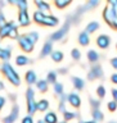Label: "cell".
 <instances>
[{
  "label": "cell",
  "mask_w": 117,
  "mask_h": 123,
  "mask_svg": "<svg viewBox=\"0 0 117 123\" xmlns=\"http://www.w3.org/2000/svg\"><path fill=\"white\" fill-rule=\"evenodd\" d=\"M39 40V33L37 32H28L22 36H18V45L25 53H31L35 48V44Z\"/></svg>",
  "instance_id": "1"
},
{
  "label": "cell",
  "mask_w": 117,
  "mask_h": 123,
  "mask_svg": "<svg viewBox=\"0 0 117 123\" xmlns=\"http://www.w3.org/2000/svg\"><path fill=\"white\" fill-rule=\"evenodd\" d=\"M0 71H1V73L7 77V80L12 85H14V86H19L21 85V77H19L17 71L9 63H3L1 67H0Z\"/></svg>",
  "instance_id": "2"
},
{
  "label": "cell",
  "mask_w": 117,
  "mask_h": 123,
  "mask_svg": "<svg viewBox=\"0 0 117 123\" xmlns=\"http://www.w3.org/2000/svg\"><path fill=\"white\" fill-rule=\"evenodd\" d=\"M26 101H27V113L30 115H34L35 111L37 110V103L35 101V92L31 87H28L26 91Z\"/></svg>",
  "instance_id": "3"
},
{
  "label": "cell",
  "mask_w": 117,
  "mask_h": 123,
  "mask_svg": "<svg viewBox=\"0 0 117 123\" xmlns=\"http://www.w3.org/2000/svg\"><path fill=\"white\" fill-rule=\"evenodd\" d=\"M69 25H71V21H69V18H67V21L64 22V25L62 26V28H59L57 32L52 33V36H50V41H59V40H62V38L68 33Z\"/></svg>",
  "instance_id": "4"
},
{
  "label": "cell",
  "mask_w": 117,
  "mask_h": 123,
  "mask_svg": "<svg viewBox=\"0 0 117 123\" xmlns=\"http://www.w3.org/2000/svg\"><path fill=\"white\" fill-rule=\"evenodd\" d=\"M116 18H117V14L113 9V6L110 5V4H107V6L104 8V10H103V19L106 21V23H108V26L111 27Z\"/></svg>",
  "instance_id": "5"
},
{
  "label": "cell",
  "mask_w": 117,
  "mask_h": 123,
  "mask_svg": "<svg viewBox=\"0 0 117 123\" xmlns=\"http://www.w3.org/2000/svg\"><path fill=\"white\" fill-rule=\"evenodd\" d=\"M18 113H19L18 105H13L10 113L8 114L7 117L3 118V123H14L15 121H17V118H18Z\"/></svg>",
  "instance_id": "6"
},
{
  "label": "cell",
  "mask_w": 117,
  "mask_h": 123,
  "mask_svg": "<svg viewBox=\"0 0 117 123\" xmlns=\"http://www.w3.org/2000/svg\"><path fill=\"white\" fill-rule=\"evenodd\" d=\"M18 22L22 27H27L30 25V15L27 13V9H19L18 12Z\"/></svg>",
  "instance_id": "7"
},
{
  "label": "cell",
  "mask_w": 117,
  "mask_h": 123,
  "mask_svg": "<svg viewBox=\"0 0 117 123\" xmlns=\"http://www.w3.org/2000/svg\"><path fill=\"white\" fill-rule=\"evenodd\" d=\"M103 76V72H102V68L99 67V65H94L91 69H90V72H89V74H88V78L93 81V80H96V78H100V77Z\"/></svg>",
  "instance_id": "8"
},
{
  "label": "cell",
  "mask_w": 117,
  "mask_h": 123,
  "mask_svg": "<svg viewBox=\"0 0 117 123\" xmlns=\"http://www.w3.org/2000/svg\"><path fill=\"white\" fill-rule=\"evenodd\" d=\"M58 23H59V21H58V18L53 17V15H48L45 14L44 15V19H42V23L41 26H46V27H55Z\"/></svg>",
  "instance_id": "9"
},
{
  "label": "cell",
  "mask_w": 117,
  "mask_h": 123,
  "mask_svg": "<svg viewBox=\"0 0 117 123\" xmlns=\"http://www.w3.org/2000/svg\"><path fill=\"white\" fill-rule=\"evenodd\" d=\"M110 44H111V38H110V36H107V35H100V36H98V38H96V45H98L100 49H107L108 46H110Z\"/></svg>",
  "instance_id": "10"
},
{
  "label": "cell",
  "mask_w": 117,
  "mask_h": 123,
  "mask_svg": "<svg viewBox=\"0 0 117 123\" xmlns=\"http://www.w3.org/2000/svg\"><path fill=\"white\" fill-rule=\"evenodd\" d=\"M67 101L71 104L73 108H80V105H81V99H80V96L77 95V94H75V92H72V94H69V95L67 96Z\"/></svg>",
  "instance_id": "11"
},
{
  "label": "cell",
  "mask_w": 117,
  "mask_h": 123,
  "mask_svg": "<svg viewBox=\"0 0 117 123\" xmlns=\"http://www.w3.org/2000/svg\"><path fill=\"white\" fill-rule=\"evenodd\" d=\"M15 26L14 22H7L4 26L0 27V38H4V37H8L9 35V31L12 30V27Z\"/></svg>",
  "instance_id": "12"
},
{
  "label": "cell",
  "mask_w": 117,
  "mask_h": 123,
  "mask_svg": "<svg viewBox=\"0 0 117 123\" xmlns=\"http://www.w3.org/2000/svg\"><path fill=\"white\" fill-rule=\"evenodd\" d=\"M53 51V44L50 41L48 42H45L44 46H42V49H41V51H40V56L41 58H45L46 55H49V54H52Z\"/></svg>",
  "instance_id": "13"
},
{
  "label": "cell",
  "mask_w": 117,
  "mask_h": 123,
  "mask_svg": "<svg viewBox=\"0 0 117 123\" xmlns=\"http://www.w3.org/2000/svg\"><path fill=\"white\" fill-rule=\"evenodd\" d=\"M35 4H36V6L39 8V10L44 12V13L50 10V5L46 1H44V0H35Z\"/></svg>",
  "instance_id": "14"
},
{
  "label": "cell",
  "mask_w": 117,
  "mask_h": 123,
  "mask_svg": "<svg viewBox=\"0 0 117 123\" xmlns=\"http://www.w3.org/2000/svg\"><path fill=\"white\" fill-rule=\"evenodd\" d=\"M79 42H80V45H83V46L89 45L90 38H89V33L86 32V31H84V32H81L79 35Z\"/></svg>",
  "instance_id": "15"
},
{
  "label": "cell",
  "mask_w": 117,
  "mask_h": 123,
  "mask_svg": "<svg viewBox=\"0 0 117 123\" xmlns=\"http://www.w3.org/2000/svg\"><path fill=\"white\" fill-rule=\"evenodd\" d=\"M10 56H12V49L9 48V46L5 48V49L0 48V59L8 60V59H10Z\"/></svg>",
  "instance_id": "16"
},
{
  "label": "cell",
  "mask_w": 117,
  "mask_h": 123,
  "mask_svg": "<svg viewBox=\"0 0 117 123\" xmlns=\"http://www.w3.org/2000/svg\"><path fill=\"white\" fill-rule=\"evenodd\" d=\"M25 80H26V82L28 83V85L35 83V82H36V73H35L34 71H27Z\"/></svg>",
  "instance_id": "17"
},
{
  "label": "cell",
  "mask_w": 117,
  "mask_h": 123,
  "mask_svg": "<svg viewBox=\"0 0 117 123\" xmlns=\"http://www.w3.org/2000/svg\"><path fill=\"white\" fill-rule=\"evenodd\" d=\"M88 60L90 63H96L99 60V54L95 50H89L88 51Z\"/></svg>",
  "instance_id": "18"
},
{
  "label": "cell",
  "mask_w": 117,
  "mask_h": 123,
  "mask_svg": "<svg viewBox=\"0 0 117 123\" xmlns=\"http://www.w3.org/2000/svg\"><path fill=\"white\" fill-rule=\"evenodd\" d=\"M44 121L46 123H58V119H57V114L54 111H49V113L45 114V118Z\"/></svg>",
  "instance_id": "19"
},
{
  "label": "cell",
  "mask_w": 117,
  "mask_h": 123,
  "mask_svg": "<svg viewBox=\"0 0 117 123\" xmlns=\"http://www.w3.org/2000/svg\"><path fill=\"white\" fill-rule=\"evenodd\" d=\"M30 62H31V60H30L27 56H25V55H18L17 58H15V64L19 65V67H22V65L28 64Z\"/></svg>",
  "instance_id": "20"
},
{
  "label": "cell",
  "mask_w": 117,
  "mask_h": 123,
  "mask_svg": "<svg viewBox=\"0 0 117 123\" xmlns=\"http://www.w3.org/2000/svg\"><path fill=\"white\" fill-rule=\"evenodd\" d=\"M44 15H45L44 12L36 10V12L34 13V22H36L37 25H41V23H42V19H44Z\"/></svg>",
  "instance_id": "21"
},
{
  "label": "cell",
  "mask_w": 117,
  "mask_h": 123,
  "mask_svg": "<svg viewBox=\"0 0 117 123\" xmlns=\"http://www.w3.org/2000/svg\"><path fill=\"white\" fill-rule=\"evenodd\" d=\"M100 0H89V1L85 4V5H83L84 8V10L86 12V10H90V9H94L95 6H98V4H99Z\"/></svg>",
  "instance_id": "22"
},
{
  "label": "cell",
  "mask_w": 117,
  "mask_h": 123,
  "mask_svg": "<svg viewBox=\"0 0 117 123\" xmlns=\"http://www.w3.org/2000/svg\"><path fill=\"white\" fill-rule=\"evenodd\" d=\"M36 87H37V90L40 92H46V91H48V81H45V80L37 81Z\"/></svg>",
  "instance_id": "23"
},
{
  "label": "cell",
  "mask_w": 117,
  "mask_h": 123,
  "mask_svg": "<svg viewBox=\"0 0 117 123\" xmlns=\"http://www.w3.org/2000/svg\"><path fill=\"white\" fill-rule=\"evenodd\" d=\"M48 108H49V101H48V100L42 99V100H40V101H37V110L46 111V110H48Z\"/></svg>",
  "instance_id": "24"
},
{
  "label": "cell",
  "mask_w": 117,
  "mask_h": 123,
  "mask_svg": "<svg viewBox=\"0 0 117 123\" xmlns=\"http://www.w3.org/2000/svg\"><path fill=\"white\" fill-rule=\"evenodd\" d=\"M98 28H99V23L94 21V22H90V23L86 26V30H85V31H86L88 33H93V32H95Z\"/></svg>",
  "instance_id": "25"
},
{
  "label": "cell",
  "mask_w": 117,
  "mask_h": 123,
  "mask_svg": "<svg viewBox=\"0 0 117 123\" xmlns=\"http://www.w3.org/2000/svg\"><path fill=\"white\" fill-rule=\"evenodd\" d=\"M72 83L77 90H83L84 88V81L81 78H79V77H72Z\"/></svg>",
  "instance_id": "26"
},
{
  "label": "cell",
  "mask_w": 117,
  "mask_h": 123,
  "mask_svg": "<svg viewBox=\"0 0 117 123\" xmlns=\"http://www.w3.org/2000/svg\"><path fill=\"white\" fill-rule=\"evenodd\" d=\"M93 118H94V121H96V122H100L104 119V114L99 110V108H96V109L93 110Z\"/></svg>",
  "instance_id": "27"
},
{
  "label": "cell",
  "mask_w": 117,
  "mask_h": 123,
  "mask_svg": "<svg viewBox=\"0 0 117 123\" xmlns=\"http://www.w3.org/2000/svg\"><path fill=\"white\" fill-rule=\"evenodd\" d=\"M52 59L55 62V63H59V62L63 60V54H62L61 51H52Z\"/></svg>",
  "instance_id": "28"
},
{
  "label": "cell",
  "mask_w": 117,
  "mask_h": 123,
  "mask_svg": "<svg viewBox=\"0 0 117 123\" xmlns=\"http://www.w3.org/2000/svg\"><path fill=\"white\" fill-rule=\"evenodd\" d=\"M71 1L72 0H55V6L59 8V9H63V8H66L67 5H69Z\"/></svg>",
  "instance_id": "29"
},
{
  "label": "cell",
  "mask_w": 117,
  "mask_h": 123,
  "mask_svg": "<svg viewBox=\"0 0 117 123\" xmlns=\"http://www.w3.org/2000/svg\"><path fill=\"white\" fill-rule=\"evenodd\" d=\"M18 28H17V26H13L12 27V30L9 31V35H8V37H10V38H18Z\"/></svg>",
  "instance_id": "30"
},
{
  "label": "cell",
  "mask_w": 117,
  "mask_h": 123,
  "mask_svg": "<svg viewBox=\"0 0 117 123\" xmlns=\"http://www.w3.org/2000/svg\"><path fill=\"white\" fill-rule=\"evenodd\" d=\"M48 81L49 83H55V81H57V73L55 72H49L48 73Z\"/></svg>",
  "instance_id": "31"
},
{
  "label": "cell",
  "mask_w": 117,
  "mask_h": 123,
  "mask_svg": "<svg viewBox=\"0 0 117 123\" xmlns=\"http://www.w3.org/2000/svg\"><path fill=\"white\" fill-rule=\"evenodd\" d=\"M15 5L18 6V9H27L28 3H27V0H17V4H15Z\"/></svg>",
  "instance_id": "32"
},
{
  "label": "cell",
  "mask_w": 117,
  "mask_h": 123,
  "mask_svg": "<svg viewBox=\"0 0 117 123\" xmlns=\"http://www.w3.org/2000/svg\"><path fill=\"white\" fill-rule=\"evenodd\" d=\"M54 91H55V94L62 95V94H63V85L55 82V83H54Z\"/></svg>",
  "instance_id": "33"
},
{
  "label": "cell",
  "mask_w": 117,
  "mask_h": 123,
  "mask_svg": "<svg viewBox=\"0 0 117 123\" xmlns=\"http://www.w3.org/2000/svg\"><path fill=\"white\" fill-rule=\"evenodd\" d=\"M71 56H72V59L79 60L80 58H81V53H80V50H79V49H72V51H71Z\"/></svg>",
  "instance_id": "34"
},
{
  "label": "cell",
  "mask_w": 117,
  "mask_h": 123,
  "mask_svg": "<svg viewBox=\"0 0 117 123\" xmlns=\"http://www.w3.org/2000/svg\"><path fill=\"white\" fill-rule=\"evenodd\" d=\"M96 95H98L100 99L106 96V88H104V87L102 86V85H100V86H99L98 88H96Z\"/></svg>",
  "instance_id": "35"
},
{
  "label": "cell",
  "mask_w": 117,
  "mask_h": 123,
  "mask_svg": "<svg viewBox=\"0 0 117 123\" xmlns=\"http://www.w3.org/2000/svg\"><path fill=\"white\" fill-rule=\"evenodd\" d=\"M76 115H77L76 113H69V111H67V110L63 113V117H64L66 121H71V119H73V118L76 117Z\"/></svg>",
  "instance_id": "36"
},
{
  "label": "cell",
  "mask_w": 117,
  "mask_h": 123,
  "mask_svg": "<svg viewBox=\"0 0 117 123\" xmlns=\"http://www.w3.org/2000/svg\"><path fill=\"white\" fill-rule=\"evenodd\" d=\"M108 109H110V111H115L117 109V101H110L108 103Z\"/></svg>",
  "instance_id": "37"
},
{
  "label": "cell",
  "mask_w": 117,
  "mask_h": 123,
  "mask_svg": "<svg viewBox=\"0 0 117 123\" xmlns=\"http://www.w3.org/2000/svg\"><path fill=\"white\" fill-rule=\"evenodd\" d=\"M22 123H34V119H32V115H26L25 118L22 119Z\"/></svg>",
  "instance_id": "38"
},
{
  "label": "cell",
  "mask_w": 117,
  "mask_h": 123,
  "mask_svg": "<svg viewBox=\"0 0 117 123\" xmlns=\"http://www.w3.org/2000/svg\"><path fill=\"white\" fill-rule=\"evenodd\" d=\"M90 104H91V106H94V109L99 108V105H100V103L98 100H94V99H90Z\"/></svg>",
  "instance_id": "39"
},
{
  "label": "cell",
  "mask_w": 117,
  "mask_h": 123,
  "mask_svg": "<svg viewBox=\"0 0 117 123\" xmlns=\"http://www.w3.org/2000/svg\"><path fill=\"white\" fill-rule=\"evenodd\" d=\"M5 23H7V21H5V17H4V14L1 13V12H0V27L4 26Z\"/></svg>",
  "instance_id": "40"
},
{
  "label": "cell",
  "mask_w": 117,
  "mask_h": 123,
  "mask_svg": "<svg viewBox=\"0 0 117 123\" xmlns=\"http://www.w3.org/2000/svg\"><path fill=\"white\" fill-rule=\"evenodd\" d=\"M4 105H5V99H4L3 96H0V111H1V109L4 108Z\"/></svg>",
  "instance_id": "41"
},
{
  "label": "cell",
  "mask_w": 117,
  "mask_h": 123,
  "mask_svg": "<svg viewBox=\"0 0 117 123\" xmlns=\"http://www.w3.org/2000/svg\"><path fill=\"white\" fill-rule=\"evenodd\" d=\"M112 98H113L115 101H117V90L116 88H112Z\"/></svg>",
  "instance_id": "42"
},
{
  "label": "cell",
  "mask_w": 117,
  "mask_h": 123,
  "mask_svg": "<svg viewBox=\"0 0 117 123\" xmlns=\"http://www.w3.org/2000/svg\"><path fill=\"white\" fill-rule=\"evenodd\" d=\"M111 81H112L113 83H116V85H117V73H113V74L111 76Z\"/></svg>",
  "instance_id": "43"
},
{
  "label": "cell",
  "mask_w": 117,
  "mask_h": 123,
  "mask_svg": "<svg viewBox=\"0 0 117 123\" xmlns=\"http://www.w3.org/2000/svg\"><path fill=\"white\" fill-rule=\"evenodd\" d=\"M111 64H112V67H113V68L117 69V58H113V59L111 60Z\"/></svg>",
  "instance_id": "44"
},
{
  "label": "cell",
  "mask_w": 117,
  "mask_h": 123,
  "mask_svg": "<svg viewBox=\"0 0 117 123\" xmlns=\"http://www.w3.org/2000/svg\"><path fill=\"white\" fill-rule=\"evenodd\" d=\"M107 3L112 6H117V0H107Z\"/></svg>",
  "instance_id": "45"
},
{
  "label": "cell",
  "mask_w": 117,
  "mask_h": 123,
  "mask_svg": "<svg viewBox=\"0 0 117 123\" xmlns=\"http://www.w3.org/2000/svg\"><path fill=\"white\" fill-rule=\"evenodd\" d=\"M111 27H112L113 30H116V31H117V18L113 21V23H112V26H111Z\"/></svg>",
  "instance_id": "46"
},
{
  "label": "cell",
  "mask_w": 117,
  "mask_h": 123,
  "mask_svg": "<svg viewBox=\"0 0 117 123\" xmlns=\"http://www.w3.org/2000/svg\"><path fill=\"white\" fill-rule=\"evenodd\" d=\"M8 3L9 4H13V5H15V4H17V0H7Z\"/></svg>",
  "instance_id": "47"
},
{
  "label": "cell",
  "mask_w": 117,
  "mask_h": 123,
  "mask_svg": "<svg viewBox=\"0 0 117 123\" xmlns=\"http://www.w3.org/2000/svg\"><path fill=\"white\" fill-rule=\"evenodd\" d=\"M4 5H5V1H4V0H0V8H3Z\"/></svg>",
  "instance_id": "48"
},
{
  "label": "cell",
  "mask_w": 117,
  "mask_h": 123,
  "mask_svg": "<svg viewBox=\"0 0 117 123\" xmlns=\"http://www.w3.org/2000/svg\"><path fill=\"white\" fill-rule=\"evenodd\" d=\"M66 72H67V69H66V68H63V69H59V73H66Z\"/></svg>",
  "instance_id": "49"
},
{
  "label": "cell",
  "mask_w": 117,
  "mask_h": 123,
  "mask_svg": "<svg viewBox=\"0 0 117 123\" xmlns=\"http://www.w3.org/2000/svg\"><path fill=\"white\" fill-rule=\"evenodd\" d=\"M3 88H4V83L0 81V90H3Z\"/></svg>",
  "instance_id": "50"
},
{
  "label": "cell",
  "mask_w": 117,
  "mask_h": 123,
  "mask_svg": "<svg viewBox=\"0 0 117 123\" xmlns=\"http://www.w3.org/2000/svg\"><path fill=\"white\" fill-rule=\"evenodd\" d=\"M37 123H46V122L44 121V119H39V121H37Z\"/></svg>",
  "instance_id": "51"
},
{
  "label": "cell",
  "mask_w": 117,
  "mask_h": 123,
  "mask_svg": "<svg viewBox=\"0 0 117 123\" xmlns=\"http://www.w3.org/2000/svg\"><path fill=\"white\" fill-rule=\"evenodd\" d=\"M84 123H96V121H88V122H84Z\"/></svg>",
  "instance_id": "52"
},
{
  "label": "cell",
  "mask_w": 117,
  "mask_h": 123,
  "mask_svg": "<svg viewBox=\"0 0 117 123\" xmlns=\"http://www.w3.org/2000/svg\"><path fill=\"white\" fill-rule=\"evenodd\" d=\"M59 123H67V121H66V119H64V121H63V122H59Z\"/></svg>",
  "instance_id": "53"
},
{
  "label": "cell",
  "mask_w": 117,
  "mask_h": 123,
  "mask_svg": "<svg viewBox=\"0 0 117 123\" xmlns=\"http://www.w3.org/2000/svg\"><path fill=\"white\" fill-rule=\"evenodd\" d=\"M110 123H117V122H110Z\"/></svg>",
  "instance_id": "54"
}]
</instances>
